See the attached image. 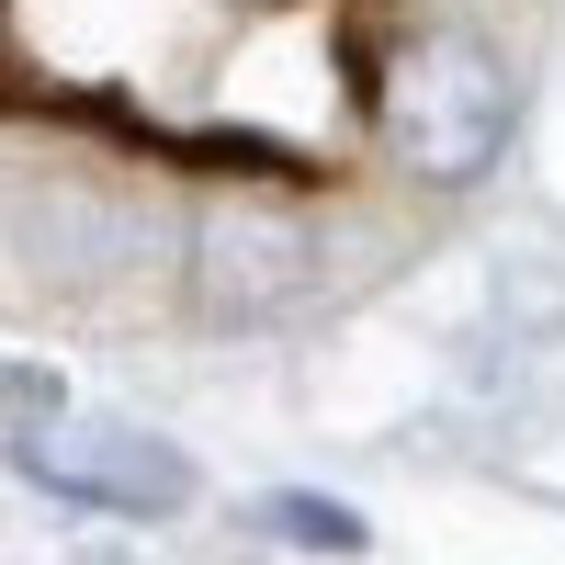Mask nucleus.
Listing matches in <instances>:
<instances>
[{
  "instance_id": "1",
  "label": "nucleus",
  "mask_w": 565,
  "mask_h": 565,
  "mask_svg": "<svg viewBox=\"0 0 565 565\" xmlns=\"http://www.w3.org/2000/svg\"><path fill=\"white\" fill-rule=\"evenodd\" d=\"M509 125H521V79H509V57H498L487 34H463V23L418 34L407 57H396V79H385V136H396V159L418 181H476V170H498Z\"/></svg>"
},
{
  "instance_id": "2",
  "label": "nucleus",
  "mask_w": 565,
  "mask_h": 565,
  "mask_svg": "<svg viewBox=\"0 0 565 565\" xmlns=\"http://www.w3.org/2000/svg\"><path fill=\"white\" fill-rule=\"evenodd\" d=\"M12 463L45 498L125 509V521H170V509L193 498V452L136 430V418H103V407H57V418H34V430H12Z\"/></svg>"
},
{
  "instance_id": "3",
  "label": "nucleus",
  "mask_w": 565,
  "mask_h": 565,
  "mask_svg": "<svg viewBox=\"0 0 565 565\" xmlns=\"http://www.w3.org/2000/svg\"><path fill=\"white\" fill-rule=\"evenodd\" d=\"M306 271H317V238H306L295 215H271V204H215L193 226V249H181L193 317H215V328L271 317L282 295H306Z\"/></svg>"
},
{
  "instance_id": "4",
  "label": "nucleus",
  "mask_w": 565,
  "mask_h": 565,
  "mask_svg": "<svg viewBox=\"0 0 565 565\" xmlns=\"http://www.w3.org/2000/svg\"><path fill=\"white\" fill-rule=\"evenodd\" d=\"M260 521H271L282 543H317V554H351V543H362V521H351V509H317V498H271Z\"/></svg>"
},
{
  "instance_id": "5",
  "label": "nucleus",
  "mask_w": 565,
  "mask_h": 565,
  "mask_svg": "<svg viewBox=\"0 0 565 565\" xmlns=\"http://www.w3.org/2000/svg\"><path fill=\"white\" fill-rule=\"evenodd\" d=\"M90 565H125V554H90Z\"/></svg>"
}]
</instances>
